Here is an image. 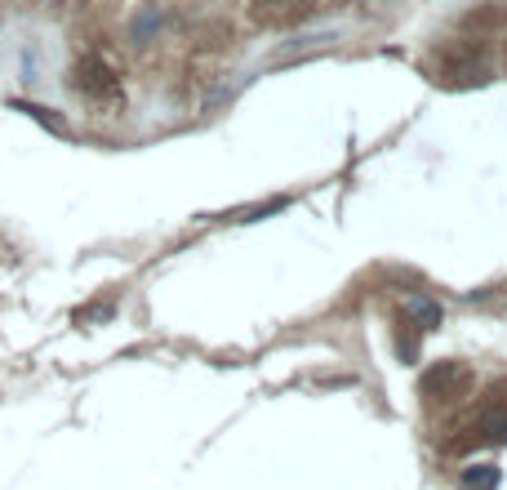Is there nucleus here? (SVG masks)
I'll list each match as a JSON object with an SVG mask.
<instances>
[{
  "instance_id": "obj_2",
  "label": "nucleus",
  "mask_w": 507,
  "mask_h": 490,
  "mask_svg": "<svg viewBox=\"0 0 507 490\" xmlns=\"http://www.w3.org/2000/svg\"><path fill=\"white\" fill-rule=\"evenodd\" d=\"M409 312H414L418 330H436L441 326V308H436V303H427V299H414V303H409Z\"/></svg>"
},
{
  "instance_id": "obj_1",
  "label": "nucleus",
  "mask_w": 507,
  "mask_h": 490,
  "mask_svg": "<svg viewBox=\"0 0 507 490\" xmlns=\"http://www.w3.org/2000/svg\"><path fill=\"white\" fill-rule=\"evenodd\" d=\"M81 90H90V94L111 90V72L102 67L99 58H85V62H81Z\"/></svg>"
},
{
  "instance_id": "obj_4",
  "label": "nucleus",
  "mask_w": 507,
  "mask_h": 490,
  "mask_svg": "<svg viewBox=\"0 0 507 490\" xmlns=\"http://www.w3.org/2000/svg\"><path fill=\"white\" fill-rule=\"evenodd\" d=\"M494 482H499L494 468H481V473H467V477H463V486H494Z\"/></svg>"
},
{
  "instance_id": "obj_5",
  "label": "nucleus",
  "mask_w": 507,
  "mask_h": 490,
  "mask_svg": "<svg viewBox=\"0 0 507 490\" xmlns=\"http://www.w3.org/2000/svg\"><path fill=\"white\" fill-rule=\"evenodd\" d=\"M254 5H281V0H254Z\"/></svg>"
},
{
  "instance_id": "obj_3",
  "label": "nucleus",
  "mask_w": 507,
  "mask_h": 490,
  "mask_svg": "<svg viewBox=\"0 0 507 490\" xmlns=\"http://www.w3.org/2000/svg\"><path fill=\"white\" fill-rule=\"evenodd\" d=\"M156 23H160V14L148 9V14H143V23H134V41H148V36L156 32Z\"/></svg>"
}]
</instances>
